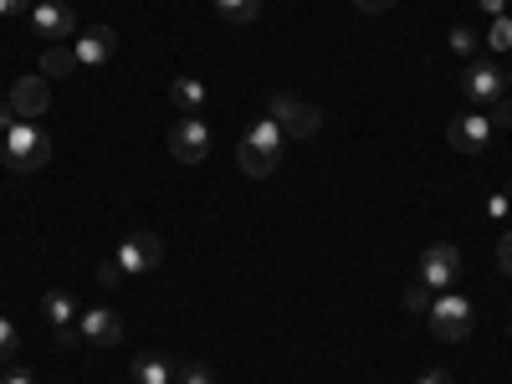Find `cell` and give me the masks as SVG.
I'll return each instance as SVG.
<instances>
[{
    "label": "cell",
    "instance_id": "8",
    "mask_svg": "<svg viewBox=\"0 0 512 384\" xmlns=\"http://www.w3.org/2000/svg\"><path fill=\"white\" fill-rule=\"evenodd\" d=\"M492 128H497V123H492L487 113H456V118L446 123V144L461 149V154H487Z\"/></svg>",
    "mask_w": 512,
    "mask_h": 384
},
{
    "label": "cell",
    "instance_id": "26",
    "mask_svg": "<svg viewBox=\"0 0 512 384\" xmlns=\"http://www.w3.org/2000/svg\"><path fill=\"white\" fill-rule=\"evenodd\" d=\"M118 282H123L118 262H103V267H98V287H118Z\"/></svg>",
    "mask_w": 512,
    "mask_h": 384
},
{
    "label": "cell",
    "instance_id": "32",
    "mask_svg": "<svg viewBox=\"0 0 512 384\" xmlns=\"http://www.w3.org/2000/svg\"><path fill=\"white\" fill-rule=\"evenodd\" d=\"M11 128V103H0V134Z\"/></svg>",
    "mask_w": 512,
    "mask_h": 384
},
{
    "label": "cell",
    "instance_id": "33",
    "mask_svg": "<svg viewBox=\"0 0 512 384\" xmlns=\"http://www.w3.org/2000/svg\"><path fill=\"white\" fill-rule=\"evenodd\" d=\"M507 82H512V72H507Z\"/></svg>",
    "mask_w": 512,
    "mask_h": 384
},
{
    "label": "cell",
    "instance_id": "3",
    "mask_svg": "<svg viewBox=\"0 0 512 384\" xmlns=\"http://www.w3.org/2000/svg\"><path fill=\"white\" fill-rule=\"evenodd\" d=\"M431 333L436 338H446V344H461L466 333H472V303H466L461 292H441V297H431Z\"/></svg>",
    "mask_w": 512,
    "mask_h": 384
},
{
    "label": "cell",
    "instance_id": "5",
    "mask_svg": "<svg viewBox=\"0 0 512 384\" xmlns=\"http://www.w3.org/2000/svg\"><path fill=\"white\" fill-rule=\"evenodd\" d=\"M113 262H118L123 277H144V272H154V267L164 262V241H159L154 231H134V236L118 246Z\"/></svg>",
    "mask_w": 512,
    "mask_h": 384
},
{
    "label": "cell",
    "instance_id": "19",
    "mask_svg": "<svg viewBox=\"0 0 512 384\" xmlns=\"http://www.w3.org/2000/svg\"><path fill=\"white\" fill-rule=\"evenodd\" d=\"M175 384H216V369L200 364V359H185V364L175 369Z\"/></svg>",
    "mask_w": 512,
    "mask_h": 384
},
{
    "label": "cell",
    "instance_id": "4",
    "mask_svg": "<svg viewBox=\"0 0 512 384\" xmlns=\"http://www.w3.org/2000/svg\"><path fill=\"white\" fill-rule=\"evenodd\" d=\"M267 118L282 128L287 139H313V134H318V123H323V113H318L313 103L292 98V93H277V98H272V108H267Z\"/></svg>",
    "mask_w": 512,
    "mask_h": 384
},
{
    "label": "cell",
    "instance_id": "18",
    "mask_svg": "<svg viewBox=\"0 0 512 384\" xmlns=\"http://www.w3.org/2000/svg\"><path fill=\"white\" fill-rule=\"evenodd\" d=\"M216 11H221V21H231V26H251L256 16H262V0H216Z\"/></svg>",
    "mask_w": 512,
    "mask_h": 384
},
{
    "label": "cell",
    "instance_id": "21",
    "mask_svg": "<svg viewBox=\"0 0 512 384\" xmlns=\"http://www.w3.org/2000/svg\"><path fill=\"white\" fill-rule=\"evenodd\" d=\"M446 41H451V52H456V57H472V52H477L472 26H451V36H446Z\"/></svg>",
    "mask_w": 512,
    "mask_h": 384
},
{
    "label": "cell",
    "instance_id": "29",
    "mask_svg": "<svg viewBox=\"0 0 512 384\" xmlns=\"http://www.w3.org/2000/svg\"><path fill=\"white\" fill-rule=\"evenodd\" d=\"M415 384H451V374H441V369H425Z\"/></svg>",
    "mask_w": 512,
    "mask_h": 384
},
{
    "label": "cell",
    "instance_id": "27",
    "mask_svg": "<svg viewBox=\"0 0 512 384\" xmlns=\"http://www.w3.org/2000/svg\"><path fill=\"white\" fill-rule=\"evenodd\" d=\"M354 6H359V11H369V16H379V11H390L395 0H354Z\"/></svg>",
    "mask_w": 512,
    "mask_h": 384
},
{
    "label": "cell",
    "instance_id": "2",
    "mask_svg": "<svg viewBox=\"0 0 512 384\" xmlns=\"http://www.w3.org/2000/svg\"><path fill=\"white\" fill-rule=\"evenodd\" d=\"M282 144H287V134H282V128H277L272 118H256V123L246 128L241 149H236L241 175H251V180L272 175V169H277V159H282Z\"/></svg>",
    "mask_w": 512,
    "mask_h": 384
},
{
    "label": "cell",
    "instance_id": "25",
    "mask_svg": "<svg viewBox=\"0 0 512 384\" xmlns=\"http://www.w3.org/2000/svg\"><path fill=\"white\" fill-rule=\"evenodd\" d=\"M497 262H502V277H512V231H502L497 241Z\"/></svg>",
    "mask_w": 512,
    "mask_h": 384
},
{
    "label": "cell",
    "instance_id": "12",
    "mask_svg": "<svg viewBox=\"0 0 512 384\" xmlns=\"http://www.w3.org/2000/svg\"><path fill=\"white\" fill-rule=\"evenodd\" d=\"M31 26L47 41H62V36L77 31V16H72V6H62V0H36V6H31Z\"/></svg>",
    "mask_w": 512,
    "mask_h": 384
},
{
    "label": "cell",
    "instance_id": "6",
    "mask_svg": "<svg viewBox=\"0 0 512 384\" xmlns=\"http://www.w3.org/2000/svg\"><path fill=\"white\" fill-rule=\"evenodd\" d=\"M169 154H175L180 164H200L210 154V128L200 113H180L175 128H169Z\"/></svg>",
    "mask_w": 512,
    "mask_h": 384
},
{
    "label": "cell",
    "instance_id": "9",
    "mask_svg": "<svg viewBox=\"0 0 512 384\" xmlns=\"http://www.w3.org/2000/svg\"><path fill=\"white\" fill-rule=\"evenodd\" d=\"M41 313H47V323H52V333H57V344L62 349H77V303H72V292H62V287H52L47 297H41Z\"/></svg>",
    "mask_w": 512,
    "mask_h": 384
},
{
    "label": "cell",
    "instance_id": "16",
    "mask_svg": "<svg viewBox=\"0 0 512 384\" xmlns=\"http://www.w3.org/2000/svg\"><path fill=\"white\" fill-rule=\"evenodd\" d=\"M134 384H175V369L159 354H139L134 359Z\"/></svg>",
    "mask_w": 512,
    "mask_h": 384
},
{
    "label": "cell",
    "instance_id": "17",
    "mask_svg": "<svg viewBox=\"0 0 512 384\" xmlns=\"http://www.w3.org/2000/svg\"><path fill=\"white\" fill-rule=\"evenodd\" d=\"M41 72H47V77H72L77 72V52H67L62 41H47V52H41Z\"/></svg>",
    "mask_w": 512,
    "mask_h": 384
},
{
    "label": "cell",
    "instance_id": "14",
    "mask_svg": "<svg viewBox=\"0 0 512 384\" xmlns=\"http://www.w3.org/2000/svg\"><path fill=\"white\" fill-rule=\"evenodd\" d=\"M77 333H82V344H98V349H113L118 338H123V323L108 313V308H88L77 318Z\"/></svg>",
    "mask_w": 512,
    "mask_h": 384
},
{
    "label": "cell",
    "instance_id": "10",
    "mask_svg": "<svg viewBox=\"0 0 512 384\" xmlns=\"http://www.w3.org/2000/svg\"><path fill=\"white\" fill-rule=\"evenodd\" d=\"M502 82H507V77H502V67H492V62H472V67L461 72V93L487 113V108L502 98Z\"/></svg>",
    "mask_w": 512,
    "mask_h": 384
},
{
    "label": "cell",
    "instance_id": "30",
    "mask_svg": "<svg viewBox=\"0 0 512 384\" xmlns=\"http://www.w3.org/2000/svg\"><path fill=\"white\" fill-rule=\"evenodd\" d=\"M0 384H36L26 369H11V374H0Z\"/></svg>",
    "mask_w": 512,
    "mask_h": 384
},
{
    "label": "cell",
    "instance_id": "23",
    "mask_svg": "<svg viewBox=\"0 0 512 384\" xmlns=\"http://www.w3.org/2000/svg\"><path fill=\"white\" fill-rule=\"evenodd\" d=\"M16 344H21L16 323H11V318H0V359H11V354H16Z\"/></svg>",
    "mask_w": 512,
    "mask_h": 384
},
{
    "label": "cell",
    "instance_id": "1",
    "mask_svg": "<svg viewBox=\"0 0 512 384\" xmlns=\"http://www.w3.org/2000/svg\"><path fill=\"white\" fill-rule=\"evenodd\" d=\"M0 159H6V169H16V175H36V169L52 159V134L41 123L21 118L0 134Z\"/></svg>",
    "mask_w": 512,
    "mask_h": 384
},
{
    "label": "cell",
    "instance_id": "24",
    "mask_svg": "<svg viewBox=\"0 0 512 384\" xmlns=\"http://www.w3.org/2000/svg\"><path fill=\"white\" fill-rule=\"evenodd\" d=\"M487 118H492V123H502V128H512V98H497V103L487 108Z\"/></svg>",
    "mask_w": 512,
    "mask_h": 384
},
{
    "label": "cell",
    "instance_id": "28",
    "mask_svg": "<svg viewBox=\"0 0 512 384\" xmlns=\"http://www.w3.org/2000/svg\"><path fill=\"white\" fill-rule=\"evenodd\" d=\"M21 11H31V0H0V16H21Z\"/></svg>",
    "mask_w": 512,
    "mask_h": 384
},
{
    "label": "cell",
    "instance_id": "13",
    "mask_svg": "<svg viewBox=\"0 0 512 384\" xmlns=\"http://www.w3.org/2000/svg\"><path fill=\"white\" fill-rule=\"evenodd\" d=\"M72 52H77V67H103V62H113V52H118V31H113V26L82 31Z\"/></svg>",
    "mask_w": 512,
    "mask_h": 384
},
{
    "label": "cell",
    "instance_id": "22",
    "mask_svg": "<svg viewBox=\"0 0 512 384\" xmlns=\"http://www.w3.org/2000/svg\"><path fill=\"white\" fill-rule=\"evenodd\" d=\"M405 308H410V313H431V287H425V282L405 287Z\"/></svg>",
    "mask_w": 512,
    "mask_h": 384
},
{
    "label": "cell",
    "instance_id": "20",
    "mask_svg": "<svg viewBox=\"0 0 512 384\" xmlns=\"http://www.w3.org/2000/svg\"><path fill=\"white\" fill-rule=\"evenodd\" d=\"M487 47H492V52H512V16H497V21L487 26Z\"/></svg>",
    "mask_w": 512,
    "mask_h": 384
},
{
    "label": "cell",
    "instance_id": "31",
    "mask_svg": "<svg viewBox=\"0 0 512 384\" xmlns=\"http://www.w3.org/2000/svg\"><path fill=\"white\" fill-rule=\"evenodd\" d=\"M482 11L497 21V16H507V0H482Z\"/></svg>",
    "mask_w": 512,
    "mask_h": 384
},
{
    "label": "cell",
    "instance_id": "15",
    "mask_svg": "<svg viewBox=\"0 0 512 384\" xmlns=\"http://www.w3.org/2000/svg\"><path fill=\"white\" fill-rule=\"evenodd\" d=\"M169 103H175L180 113H200L205 108V82L200 77H175L169 82Z\"/></svg>",
    "mask_w": 512,
    "mask_h": 384
},
{
    "label": "cell",
    "instance_id": "11",
    "mask_svg": "<svg viewBox=\"0 0 512 384\" xmlns=\"http://www.w3.org/2000/svg\"><path fill=\"white\" fill-rule=\"evenodd\" d=\"M11 113H26L31 123H36L41 113H52V88H47V77H41V72L21 77L16 88H11Z\"/></svg>",
    "mask_w": 512,
    "mask_h": 384
},
{
    "label": "cell",
    "instance_id": "7",
    "mask_svg": "<svg viewBox=\"0 0 512 384\" xmlns=\"http://www.w3.org/2000/svg\"><path fill=\"white\" fill-rule=\"evenodd\" d=\"M456 277H461V251H456L451 241H431V246H425V256H420V282L436 287V292H451Z\"/></svg>",
    "mask_w": 512,
    "mask_h": 384
}]
</instances>
